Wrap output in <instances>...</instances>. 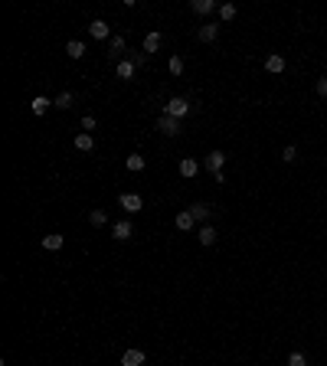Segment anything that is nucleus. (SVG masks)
<instances>
[{
    "instance_id": "39448f33",
    "label": "nucleus",
    "mask_w": 327,
    "mask_h": 366,
    "mask_svg": "<svg viewBox=\"0 0 327 366\" xmlns=\"http://www.w3.org/2000/svg\"><path fill=\"white\" fill-rule=\"evenodd\" d=\"M88 36H92V40H111L108 23H105V20H92V23H88Z\"/></svg>"
},
{
    "instance_id": "9b49d317",
    "label": "nucleus",
    "mask_w": 327,
    "mask_h": 366,
    "mask_svg": "<svg viewBox=\"0 0 327 366\" xmlns=\"http://www.w3.org/2000/svg\"><path fill=\"white\" fill-rule=\"evenodd\" d=\"M193 226H197V219H193V213H190V209L177 213V229H180V232H190Z\"/></svg>"
},
{
    "instance_id": "f257e3e1",
    "label": "nucleus",
    "mask_w": 327,
    "mask_h": 366,
    "mask_svg": "<svg viewBox=\"0 0 327 366\" xmlns=\"http://www.w3.org/2000/svg\"><path fill=\"white\" fill-rule=\"evenodd\" d=\"M164 114H170V118H177V121L187 118V114H190V102H187V98H170V102L164 105Z\"/></svg>"
},
{
    "instance_id": "9d476101",
    "label": "nucleus",
    "mask_w": 327,
    "mask_h": 366,
    "mask_svg": "<svg viewBox=\"0 0 327 366\" xmlns=\"http://www.w3.org/2000/svg\"><path fill=\"white\" fill-rule=\"evenodd\" d=\"M131 232H134V229H131V222H125V219H121V222H114V226H111V236L118 239V242H125V239H131Z\"/></svg>"
},
{
    "instance_id": "423d86ee",
    "label": "nucleus",
    "mask_w": 327,
    "mask_h": 366,
    "mask_svg": "<svg viewBox=\"0 0 327 366\" xmlns=\"http://www.w3.org/2000/svg\"><path fill=\"white\" fill-rule=\"evenodd\" d=\"M114 72H118V79H134V72H138V66H134V59H118V66H114Z\"/></svg>"
},
{
    "instance_id": "dca6fc26",
    "label": "nucleus",
    "mask_w": 327,
    "mask_h": 366,
    "mask_svg": "<svg viewBox=\"0 0 327 366\" xmlns=\"http://www.w3.org/2000/svg\"><path fill=\"white\" fill-rule=\"evenodd\" d=\"M190 213H193V219H197V222H206V216L213 213V206H209V203H193Z\"/></svg>"
},
{
    "instance_id": "1a4fd4ad",
    "label": "nucleus",
    "mask_w": 327,
    "mask_h": 366,
    "mask_svg": "<svg viewBox=\"0 0 327 366\" xmlns=\"http://www.w3.org/2000/svg\"><path fill=\"white\" fill-rule=\"evenodd\" d=\"M265 69H268L272 75H278V72H285V56H278V52H272L268 59H265Z\"/></svg>"
},
{
    "instance_id": "412c9836",
    "label": "nucleus",
    "mask_w": 327,
    "mask_h": 366,
    "mask_svg": "<svg viewBox=\"0 0 327 366\" xmlns=\"http://www.w3.org/2000/svg\"><path fill=\"white\" fill-rule=\"evenodd\" d=\"M216 13H219V20H226V23H229V20H236V13H239V10H236V4H219V10H216Z\"/></svg>"
},
{
    "instance_id": "2eb2a0df",
    "label": "nucleus",
    "mask_w": 327,
    "mask_h": 366,
    "mask_svg": "<svg viewBox=\"0 0 327 366\" xmlns=\"http://www.w3.org/2000/svg\"><path fill=\"white\" fill-rule=\"evenodd\" d=\"M219 36V26L216 23H203L200 26V43H213Z\"/></svg>"
},
{
    "instance_id": "f03ea898",
    "label": "nucleus",
    "mask_w": 327,
    "mask_h": 366,
    "mask_svg": "<svg viewBox=\"0 0 327 366\" xmlns=\"http://www.w3.org/2000/svg\"><path fill=\"white\" fill-rule=\"evenodd\" d=\"M157 131L167 134V138H177V134H180V121L170 118V114H161V118H157Z\"/></svg>"
},
{
    "instance_id": "6e6552de",
    "label": "nucleus",
    "mask_w": 327,
    "mask_h": 366,
    "mask_svg": "<svg viewBox=\"0 0 327 366\" xmlns=\"http://www.w3.org/2000/svg\"><path fill=\"white\" fill-rule=\"evenodd\" d=\"M63 245H66V236H59V232H52V236H43V248H46V252H59Z\"/></svg>"
},
{
    "instance_id": "bb28decb",
    "label": "nucleus",
    "mask_w": 327,
    "mask_h": 366,
    "mask_svg": "<svg viewBox=\"0 0 327 366\" xmlns=\"http://www.w3.org/2000/svg\"><path fill=\"white\" fill-rule=\"evenodd\" d=\"M295 157H298V147H295V144H288L285 150H281V160H285V164H291Z\"/></svg>"
},
{
    "instance_id": "4be33fe9",
    "label": "nucleus",
    "mask_w": 327,
    "mask_h": 366,
    "mask_svg": "<svg viewBox=\"0 0 327 366\" xmlns=\"http://www.w3.org/2000/svg\"><path fill=\"white\" fill-rule=\"evenodd\" d=\"M125 167H128L131 174H141V170H144V157H141V154H131V157L125 160Z\"/></svg>"
},
{
    "instance_id": "c85d7f7f",
    "label": "nucleus",
    "mask_w": 327,
    "mask_h": 366,
    "mask_svg": "<svg viewBox=\"0 0 327 366\" xmlns=\"http://www.w3.org/2000/svg\"><path fill=\"white\" fill-rule=\"evenodd\" d=\"M95 124H99V121H95L92 114H85V118H82V131L88 134V131H95Z\"/></svg>"
},
{
    "instance_id": "393cba45",
    "label": "nucleus",
    "mask_w": 327,
    "mask_h": 366,
    "mask_svg": "<svg viewBox=\"0 0 327 366\" xmlns=\"http://www.w3.org/2000/svg\"><path fill=\"white\" fill-rule=\"evenodd\" d=\"M88 222H92V226H105V222H108V216H105L102 209H92V213H88Z\"/></svg>"
},
{
    "instance_id": "c756f323",
    "label": "nucleus",
    "mask_w": 327,
    "mask_h": 366,
    "mask_svg": "<svg viewBox=\"0 0 327 366\" xmlns=\"http://www.w3.org/2000/svg\"><path fill=\"white\" fill-rule=\"evenodd\" d=\"M317 95L327 98V75H324V79H317Z\"/></svg>"
},
{
    "instance_id": "f3484780",
    "label": "nucleus",
    "mask_w": 327,
    "mask_h": 366,
    "mask_svg": "<svg viewBox=\"0 0 327 366\" xmlns=\"http://www.w3.org/2000/svg\"><path fill=\"white\" fill-rule=\"evenodd\" d=\"M161 43H164L161 33H147V36H144V56H147V52H157V49H161Z\"/></svg>"
},
{
    "instance_id": "f8f14e48",
    "label": "nucleus",
    "mask_w": 327,
    "mask_h": 366,
    "mask_svg": "<svg viewBox=\"0 0 327 366\" xmlns=\"http://www.w3.org/2000/svg\"><path fill=\"white\" fill-rule=\"evenodd\" d=\"M49 108H52V102H49L46 95H36V98L30 102V111H33V114H46Z\"/></svg>"
},
{
    "instance_id": "aec40b11",
    "label": "nucleus",
    "mask_w": 327,
    "mask_h": 366,
    "mask_svg": "<svg viewBox=\"0 0 327 366\" xmlns=\"http://www.w3.org/2000/svg\"><path fill=\"white\" fill-rule=\"evenodd\" d=\"M121 49H125V36H111V40H108V56H111V59H118V56H121Z\"/></svg>"
},
{
    "instance_id": "5701e85b",
    "label": "nucleus",
    "mask_w": 327,
    "mask_h": 366,
    "mask_svg": "<svg viewBox=\"0 0 327 366\" xmlns=\"http://www.w3.org/2000/svg\"><path fill=\"white\" fill-rule=\"evenodd\" d=\"M72 105H75V98H72V92H63V95L56 98V102H52V108H63V111H66V108H72Z\"/></svg>"
},
{
    "instance_id": "a211bd4d",
    "label": "nucleus",
    "mask_w": 327,
    "mask_h": 366,
    "mask_svg": "<svg viewBox=\"0 0 327 366\" xmlns=\"http://www.w3.org/2000/svg\"><path fill=\"white\" fill-rule=\"evenodd\" d=\"M66 52H69L72 59H82V56H85V43H82V40H69V43H66Z\"/></svg>"
},
{
    "instance_id": "7ed1b4c3",
    "label": "nucleus",
    "mask_w": 327,
    "mask_h": 366,
    "mask_svg": "<svg viewBox=\"0 0 327 366\" xmlns=\"http://www.w3.org/2000/svg\"><path fill=\"white\" fill-rule=\"evenodd\" d=\"M223 164H226V154H223V150H209V154L203 157V167H206L209 174H219V170H223Z\"/></svg>"
},
{
    "instance_id": "a878e982",
    "label": "nucleus",
    "mask_w": 327,
    "mask_h": 366,
    "mask_svg": "<svg viewBox=\"0 0 327 366\" xmlns=\"http://www.w3.org/2000/svg\"><path fill=\"white\" fill-rule=\"evenodd\" d=\"M167 69H170V75H180V72H183V59H180V56H170Z\"/></svg>"
},
{
    "instance_id": "7c9ffc66",
    "label": "nucleus",
    "mask_w": 327,
    "mask_h": 366,
    "mask_svg": "<svg viewBox=\"0 0 327 366\" xmlns=\"http://www.w3.org/2000/svg\"><path fill=\"white\" fill-rule=\"evenodd\" d=\"M131 59H134V66L141 69V66H144V62H147V56H144V52H138V56H131Z\"/></svg>"
},
{
    "instance_id": "4468645a",
    "label": "nucleus",
    "mask_w": 327,
    "mask_h": 366,
    "mask_svg": "<svg viewBox=\"0 0 327 366\" xmlns=\"http://www.w3.org/2000/svg\"><path fill=\"white\" fill-rule=\"evenodd\" d=\"M190 10H193V13H200V16H206V13L219 10V7L213 4V0H193V4H190Z\"/></svg>"
},
{
    "instance_id": "ddd939ff",
    "label": "nucleus",
    "mask_w": 327,
    "mask_h": 366,
    "mask_svg": "<svg viewBox=\"0 0 327 366\" xmlns=\"http://www.w3.org/2000/svg\"><path fill=\"white\" fill-rule=\"evenodd\" d=\"M197 174H200V164L193 157H183L180 160V177H187V180H190V177H197Z\"/></svg>"
},
{
    "instance_id": "0eeeda50",
    "label": "nucleus",
    "mask_w": 327,
    "mask_h": 366,
    "mask_svg": "<svg viewBox=\"0 0 327 366\" xmlns=\"http://www.w3.org/2000/svg\"><path fill=\"white\" fill-rule=\"evenodd\" d=\"M144 350H125L121 353V366H144Z\"/></svg>"
},
{
    "instance_id": "cd10ccee",
    "label": "nucleus",
    "mask_w": 327,
    "mask_h": 366,
    "mask_svg": "<svg viewBox=\"0 0 327 366\" xmlns=\"http://www.w3.org/2000/svg\"><path fill=\"white\" fill-rule=\"evenodd\" d=\"M288 366H307V356L304 353H291L288 356Z\"/></svg>"
},
{
    "instance_id": "6ab92c4d",
    "label": "nucleus",
    "mask_w": 327,
    "mask_h": 366,
    "mask_svg": "<svg viewBox=\"0 0 327 366\" xmlns=\"http://www.w3.org/2000/svg\"><path fill=\"white\" fill-rule=\"evenodd\" d=\"M95 147V138L92 134H85V131H82V134H75V150H82V154H85V150H92Z\"/></svg>"
},
{
    "instance_id": "20e7f679",
    "label": "nucleus",
    "mask_w": 327,
    "mask_h": 366,
    "mask_svg": "<svg viewBox=\"0 0 327 366\" xmlns=\"http://www.w3.org/2000/svg\"><path fill=\"white\" fill-rule=\"evenodd\" d=\"M118 203H121V209H125V213H141V206H144V200H141L138 193H121Z\"/></svg>"
},
{
    "instance_id": "b1692460",
    "label": "nucleus",
    "mask_w": 327,
    "mask_h": 366,
    "mask_svg": "<svg viewBox=\"0 0 327 366\" xmlns=\"http://www.w3.org/2000/svg\"><path fill=\"white\" fill-rule=\"evenodd\" d=\"M200 242L203 245H213L216 242V229L213 226H200Z\"/></svg>"
}]
</instances>
